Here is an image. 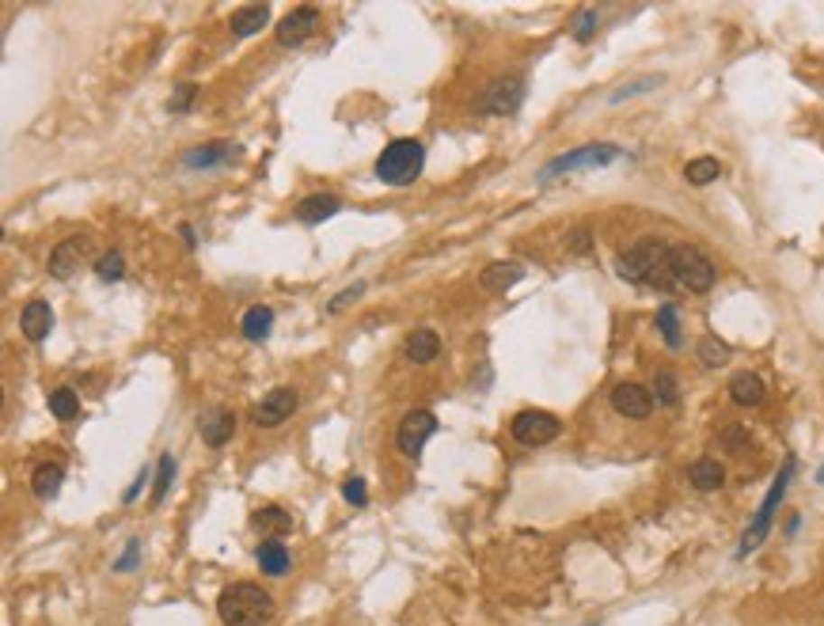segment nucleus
I'll list each match as a JSON object with an SVG mask.
<instances>
[{"label": "nucleus", "mask_w": 824, "mask_h": 626, "mask_svg": "<svg viewBox=\"0 0 824 626\" xmlns=\"http://www.w3.org/2000/svg\"><path fill=\"white\" fill-rule=\"evenodd\" d=\"M316 27H319V12L316 8H292L282 20V27H278V42L282 46H301Z\"/></svg>", "instance_id": "14"}, {"label": "nucleus", "mask_w": 824, "mask_h": 626, "mask_svg": "<svg viewBox=\"0 0 824 626\" xmlns=\"http://www.w3.org/2000/svg\"><path fill=\"white\" fill-rule=\"evenodd\" d=\"M662 84V77H643V80H631V84H624L619 91H612V103H624V99H634V96H646L650 87H657Z\"/></svg>", "instance_id": "33"}, {"label": "nucleus", "mask_w": 824, "mask_h": 626, "mask_svg": "<svg viewBox=\"0 0 824 626\" xmlns=\"http://www.w3.org/2000/svg\"><path fill=\"white\" fill-rule=\"evenodd\" d=\"M657 330H662V338L669 349H680L684 338H680V311H676V304H662L657 308Z\"/></svg>", "instance_id": "25"}, {"label": "nucleus", "mask_w": 824, "mask_h": 626, "mask_svg": "<svg viewBox=\"0 0 824 626\" xmlns=\"http://www.w3.org/2000/svg\"><path fill=\"white\" fill-rule=\"evenodd\" d=\"M570 251H578V254H585V251H589V232H585V228H578V232L570 235Z\"/></svg>", "instance_id": "41"}, {"label": "nucleus", "mask_w": 824, "mask_h": 626, "mask_svg": "<svg viewBox=\"0 0 824 626\" xmlns=\"http://www.w3.org/2000/svg\"><path fill=\"white\" fill-rule=\"evenodd\" d=\"M422 163H426L422 141L399 137V141H392L388 149L380 152V160H376V179L388 182V187H411V182L422 175Z\"/></svg>", "instance_id": "3"}, {"label": "nucleus", "mask_w": 824, "mask_h": 626, "mask_svg": "<svg viewBox=\"0 0 824 626\" xmlns=\"http://www.w3.org/2000/svg\"><path fill=\"white\" fill-rule=\"evenodd\" d=\"M194 96H198V87L194 84H179L175 87V96H171V110H175V115H182V110H190V103H194Z\"/></svg>", "instance_id": "37"}, {"label": "nucleus", "mask_w": 824, "mask_h": 626, "mask_svg": "<svg viewBox=\"0 0 824 626\" xmlns=\"http://www.w3.org/2000/svg\"><path fill=\"white\" fill-rule=\"evenodd\" d=\"M361 292H365V285H350V289H342L338 292V297L331 300V304H327V311H342L346 304H350V300H357L361 297Z\"/></svg>", "instance_id": "38"}, {"label": "nucleus", "mask_w": 824, "mask_h": 626, "mask_svg": "<svg viewBox=\"0 0 824 626\" xmlns=\"http://www.w3.org/2000/svg\"><path fill=\"white\" fill-rule=\"evenodd\" d=\"M270 327H273V311L270 308H251L247 316H244V335L251 338V342H263L266 335H270Z\"/></svg>", "instance_id": "29"}, {"label": "nucleus", "mask_w": 824, "mask_h": 626, "mask_svg": "<svg viewBox=\"0 0 824 626\" xmlns=\"http://www.w3.org/2000/svg\"><path fill=\"white\" fill-rule=\"evenodd\" d=\"M255 528L270 531V536H285V531L292 528V517H289L285 509H278V505H266V509L255 512Z\"/></svg>", "instance_id": "27"}, {"label": "nucleus", "mask_w": 824, "mask_h": 626, "mask_svg": "<svg viewBox=\"0 0 824 626\" xmlns=\"http://www.w3.org/2000/svg\"><path fill=\"white\" fill-rule=\"evenodd\" d=\"M403 354H407L411 364H430L437 361V354H441V338L433 335V330H414V335L407 338V345H403Z\"/></svg>", "instance_id": "20"}, {"label": "nucleus", "mask_w": 824, "mask_h": 626, "mask_svg": "<svg viewBox=\"0 0 824 626\" xmlns=\"http://www.w3.org/2000/svg\"><path fill=\"white\" fill-rule=\"evenodd\" d=\"M171 483H175V459L168 452V456H160V471H156V486H153V505H160L163 497H168Z\"/></svg>", "instance_id": "30"}, {"label": "nucleus", "mask_w": 824, "mask_h": 626, "mask_svg": "<svg viewBox=\"0 0 824 626\" xmlns=\"http://www.w3.org/2000/svg\"><path fill=\"white\" fill-rule=\"evenodd\" d=\"M619 156H624V149H619V144H581V149H574V152H566V156H559V160L547 163V168L540 171V182L555 179V175H566V171L608 168V163H616Z\"/></svg>", "instance_id": "6"}, {"label": "nucleus", "mask_w": 824, "mask_h": 626, "mask_svg": "<svg viewBox=\"0 0 824 626\" xmlns=\"http://www.w3.org/2000/svg\"><path fill=\"white\" fill-rule=\"evenodd\" d=\"M61 478H65V467L61 464H39V467H34V474H31V486H34V493H39V497H58Z\"/></svg>", "instance_id": "24"}, {"label": "nucleus", "mask_w": 824, "mask_h": 626, "mask_svg": "<svg viewBox=\"0 0 824 626\" xmlns=\"http://www.w3.org/2000/svg\"><path fill=\"white\" fill-rule=\"evenodd\" d=\"M612 407L624 414V418H650V410H653V391H646L643 383H616Z\"/></svg>", "instance_id": "12"}, {"label": "nucleus", "mask_w": 824, "mask_h": 626, "mask_svg": "<svg viewBox=\"0 0 824 626\" xmlns=\"http://www.w3.org/2000/svg\"><path fill=\"white\" fill-rule=\"evenodd\" d=\"M794 459H786L782 464V471H779V478L772 483V493L764 497V505H760V512H756V520L745 528V536H741V547H737V558H748L753 555V550L767 539V528H772V520H775V509L782 505V497H786V486H791V478H794Z\"/></svg>", "instance_id": "5"}, {"label": "nucleus", "mask_w": 824, "mask_h": 626, "mask_svg": "<svg viewBox=\"0 0 824 626\" xmlns=\"http://www.w3.org/2000/svg\"><path fill=\"white\" fill-rule=\"evenodd\" d=\"M236 152V144H228V141H209V144H198V149H190L187 156H182V163H187V168H217V163H228Z\"/></svg>", "instance_id": "16"}, {"label": "nucleus", "mask_w": 824, "mask_h": 626, "mask_svg": "<svg viewBox=\"0 0 824 626\" xmlns=\"http://www.w3.org/2000/svg\"><path fill=\"white\" fill-rule=\"evenodd\" d=\"M669 251H672V244H662V239H638L634 247H627L616 259V273L624 281H631V285H650V289L672 292L680 285H676V278H672Z\"/></svg>", "instance_id": "1"}, {"label": "nucleus", "mask_w": 824, "mask_h": 626, "mask_svg": "<svg viewBox=\"0 0 824 626\" xmlns=\"http://www.w3.org/2000/svg\"><path fill=\"white\" fill-rule=\"evenodd\" d=\"M20 330L27 335V342H42L50 330H53V311L46 300H31L23 311H20Z\"/></svg>", "instance_id": "15"}, {"label": "nucleus", "mask_w": 824, "mask_h": 626, "mask_svg": "<svg viewBox=\"0 0 824 626\" xmlns=\"http://www.w3.org/2000/svg\"><path fill=\"white\" fill-rule=\"evenodd\" d=\"M688 478H691L695 490L710 493V490H718V486L726 483V471H722L718 459H695V464L688 467Z\"/></svg>", "instance_id": "22"}, {"label": "nucleus", "mask_w": 824, "mask_h": 626, "mask_svg": "<svg viewBox=\"0 0 824 626\" xmlns=\"http://www.w3.org/2000/svg\"><path fill=\"white\" fill-rule=\"evenodd\" d=\"M255 562H259V569L266 577H282L292 558H289V547L282 539H266V543H259V550H255Z\"/></svg>", "instance_id": "19"}, {"label": "nucleus", "mask_w": 824, "mask_h": 626, "mask_svg": "<svg viewBox=\"0 0 824 626\" xmlns=\"http://www.w3.org/2000/svg\"><path fill=\"white\" fill-rule=\"evenodd\" d=\"M817 478H820V486H824V467H820V471H817Z\"/></svg>", "instance_id": "43"}, {"label": "nucleus", "mask_w": 824, "mask_h": 626, "mask_svg": "<svg viewBox=\"0 0 824 626\" xmlns=\"http://www.w3.org/2000/svg\"><path fill=\"white\" fill-rule=\"evenodd\" d=\"M597 23H600L597 8H585V12L578 15V23H574V39H578V42H593V34H597Z\"/></svg>", "instance_id": "34"}, {"label": "nucleus", "mask_w": 824, "mask_h": 626, "mask_svg": "<svg viewBox=\"0 0 824 626\" xmlns=\"http://www.w3.org/2000/svg\"><path fill=\"white\" fill-rule=\"evenodd\" d=\"M137 555H141V543L134 539V543H130V550H125V555L115 562V569H134V566H137Z\"/></svg>", "instance_id": "40"}, {"label": "nucleus", "mask_w": 824, "mask_h": 626, "mask_svg": "<svg viewBox=\"0 0 824 626\" xmlns=\"http://www.w3.org/2000/svg\"><path fill=\"white\" fill-rule=\"evenodd\" d=\"M722 175V163L714 160V156H699V160H691L688 168H684V179L691 182V187H707V182H718Z\"/></svg>", "instance_id": "26"}, {"label": "nucleus", "mask_w": 824, "mask_h": 626, "mask_svg": "<svg viewBox=\"0 0 824 626\" xmlns=\"http://www.w3.org/2000/svg\"><path fill=\"white\" fill-rule=\"evenodd\" d=\"M513 437L521 440V445L528 448H540V445H551V440L562 433V421L555 414H547V410H521L517 418H513Z\"/></svg>", "instance_id": "7"}, {"label": "nucleus", "mask_w": 824, "mask_h": 626, "mask_svg": "<svg viewBox=\"0 0 824 626\" xmlns=\"http://www.w3.org/2000/svg\"><path fill=\"white\" fill-rule=\"evenodd\" d=\"M669 262H672L676 285L688 289V292H710L714 281H718V270H714V262L707 259L703 251H695L688 244H672Z\"/></svg>", "instance_id": "4"}, {"label": "nucleus", "mask_w": 824, "mask_h": 626, "mask_svg": "<svg viewBox=\"0 0 824 626\" xmlns=\"http://www.w3.org/2000/svg\"><path fill=\"white\" fill-rule=\"evenodd\" d=\"M437 433V418L430 414V410H411L407 418L399 421V433H395V445H399V452L403 456H418L426 448V440Z\"/></svg>", "instance_id": "8"}, {"label": "nucleus", "mask_w": 824, "mask_h": 626, "mask_svg": "<svg viewBox=\"0 0 824 626\" xmlns=\"http://www.w3.org/2000/svg\"><path fill=\"white\" fill-rule=\"evenodd\" d=\"M342 497L350 505H369V490H365V478H346L342 483Z\"/></svg>", "instance_id": "36"}, {"label": "nucleus", "mask_w": 824, "mask_h": 626, "mask_svg": "<svg viewBox=\"0 0 824 626\" xmlns=\"http://www.w3.org/2000/svg\"><path fill=\"white\" fill-rule=\"evenodd\" d=\"M88 254H91V239H88V235H72V239H65V244L53 247V254H50V273H53L58 281H65V278H72V273H77V270L88 262Z\"/></svg>", "instance_id": "9"}, {"label": "nucleus", "mask_w": 824, "mask_h": 626, "mask_svg": "<svg viewBox=\"0 0 824 626\" xmlns=\"http://www.w3.org/2000/svg\"><path fill=\"white\" fill-rule=\"evenodd\" d=\"M198 429H201V440H206L209 448H221V445H228L232 433H236V414L228 407H213V410L201 414Z\"/></svg>", "instance_id": "13"}, {"label": "nucleus", "mask_w": 824, "mask_h": 626, "mask_svg": "<svg viewBox=\"0 0 824 626\" xmlns=\"http://www.w3.org/2000/svg\"><path fill=\"white\" fill-rule=\"evenodd\" d=\"M653 399L665 402V407H676V402H680V383H676L672 373H657V380H653Z\"/></svg>", "instance_id": "31"}, {"label": "nucleus", "mask_w": 824, "mask_h": 626, "mask_svg": "<svg viewBox=\"0 0 824 626\" xmlns=\"http://www.w3.org/2000/svg\"><path fill=\"white\" fill-rule=\"evenodd\" d=\"M729 395H734L737 407H760L764 402V380L756 373H737L729 380Z\"/></svg>", "instance_id": "21"}, {"label": "nucleus", "mask_w": 824, "mask_h": 626, "mask_svg": "<svg viewBox=\"0 0 824 626\" xmlns=\"http://www.w3.org/2000/svg\"><path fill=\"white\" fill-rule=\"evenodd\" d=\"M96 273L103 281H122L125 278V259H122V251H106L103 259L96 262Z\"/></svg>", "instance_id": "32"}, {"label": "nucleus", "mask_w": 824, "mask_h": 626, "mask_svg": "<svg viewBox=\"0 0 824 626\" xmlns=\"http://www.w3.org/2000/svg\"><path fill=\"white\" fill-rule=\"evenodd\" d=\"M524 278V270L517 266V262H490L486 270H483V289H490V292H505V289H513Z\"/></svg>", "instance_id": "23"}, {"label": "nucleus", "mask_w": 824, "mask_h": 626, "mask_svg": "<svg viewBox=\"0 0 824 626\" xmlns=\"http://www.w3.org/2000/svg\"><path fill=\"white\" fill-rule=\"evenodd\" d=\"M144 483H149V471H141V474L134 478V486H130V490H125V502H134V497H137V490H141Z\"/></svg>", "instance_id": "42"}, {"label": "nucleus", "mask_w": 824, "mask_h": 626, "mask_svg": "<svg viewBox=\"0 0 824 626\" xmlns=\"http://www.w3.org/2000/svg\"><path fill=\"white\" fill-rule=\"evenodd\" d=\"M699 357H703V364H707V368H718V364H726L729 349H726L718 338H707V342L699 345Z\"/></svg>", "instance_id": "35"}, {"label": "nucleus", "mask_w": 824, "mask_h": 626, "mask_svg": "<svg viewBox=\"0 0 824 626\" xmlns=\"http://www.w3.org/2000/svg\"><path fill=\"white\" fill-rule=\"evenodd\" d=\"M270 23V8L266 5H247V8H236L232 12V34L236 39H251V34H259L263 27Z\"/></svg>", "instance_id": "17"}, {"label": "nucleus", "mask_w": 824, "mask_h": 626, "mask_svg": "<svg viewBox=\"0 0 824 626\" xmlns=\"http://www.w3.org/2000/svg\"><path fill=\"white\" fill-rule=\"evenodd\" d=\"M217 615H221L225 626H266L273 615V600L266 588L251 581H236L217 600Z\"/></svg>", "instance_id": "2"}, {"label": "nucleus", "mask_w": 824, "mask_h": 626, "mask_svg": "<svg viewBox=\"0 0 824 626\" xmlns=\"http://www.w3.org/2000/svg\"><path fill=\"white\" fill-rule=\"evenodd\" d=\"M50 414L53 418H61V421H72L80 414V395L72 391V388H58V391H50Z\"/></svg>", "instance_id": "28"}, {"label": "nucleus", "mask_w": 824, "mask_h": 626, "mask_svg": "<svg viewBox=\"0 0 824 626\" xmlns=\"http://www.w3.org/2000/svg\"><path fill=\"white\" fill-rule=\"evenodd\" d=\"M524 99V80L521 77H498L483 91V110L486 115H513Z\"/></svg>", "instance_id": "10"}, {"label": "nucleus", "mask_w": 824, "mask_h": 626, "mask_svg": "<svg viewBox=\"0 0 824 626\" xmlns=\"http://www.w3.org/2000/svg\"><path fill=\"white\" fill-rule=\"evenodd\" d=\"M338 209H342V201L335 194H312L297 206V220H304V225H323V220H331Z\"/></svg>", "instance_id": "18"}, {"label": "nucleus", "mask_w": 824, "mask_h": 626, "mask_svg": "<svg viewBox=\"0 0 824 626\" xmlns=\"http://www.w3.org/2000/svg\"><path fill=\"white\" fill-rule=\"evenodd\" d=\"M297 391L292 388H273L270 395H263V402L255 407V426L259 429H273V426H282V421L297 410Z\"/></svg>", "instance_id": "11"}, {"label": "nucleus", "mask_w": 824, "mask_h": 626, "mask_svg": "<svg viewBox=\"0 0 824 626\" xmlns=\"http://www.w3.org/2000/svg\"><path fill=\"white\" fill-rule=\"evenodd\" d=\"M722 445H729V448H741V445H748V433H745L741 426L726 429V433H722Z\"/></svg>", "instance_id": "39"}]
</instances>
